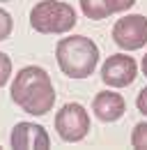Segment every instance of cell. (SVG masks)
<instances>
[{"mask_svg": "<svg viewBox=\"0 0 147 150\" xmlns=\"http://www.w3.org/2000/svg\"><path fill=\"white\" fill-rule=\"evenodd\" d=\"M92 111L97 115V120H101V122H115L124 115L127 102L120 93L104 90V93H97L94 102H92Z\"/></svg>", "mask_w": 147, "mask_h": 150, "instance_id": "cell-8", "label": "cell"}, {"mask_svg": "<svg viewBox=\"0 0 147 150\" xmlns=\"http://www.w3.org/2000/svg\"><path fill=\"white\" fill-rule=\"evenodd\" d=\"M9 143L16 150H48L51 148L48 132L37 122H18L12 129Z\"/></svg>", "mask_w": 147, "mask_h": 150, "instance_id": "cell-7", "label": "cell"}, {"mask_svg": "<svg viewBox=\"0 0 147 150\" xmlns=\"http://www.w3.org/2000/svg\"><path fill=\"white\" fill-rule=\"evenodd\" d=\"M55 132L67 143L83 141L88 136V132H90V115L85 111V106L76 104V102L64 104L55 113Z\"/></svg>", "mask_w": 147, "mask_h": 150, "instance_id": "cell-4", "label": "cell"}, {"mask_svg": "<svg viewBox=\"0 0 147 150\" xmlns=\"http://www.w3.org/2000/svg\"><path fill=\"white\" fill-rule=\"evenodd\" d=\"M0 2H9V0H0Z\"/></svg>", "mask_w": 147, "mask_h": 150, "instance_id": "cell-16", "label": "cell"}, {"mask_svg": "<svg viewBox=\"0 0 147 150\" xmlns=\"http://www.w3.org/2000/svg\"><path fill=\"white\" fill-rule=\"evenodd\" d=\"M136 5V0H106L108 14H117V12H127Z\"/></svg>", "mask_w": 147, "mask_h": 150, "instance_id": "cell-13", "label": "cell"}, {"mask_svg": "<svg viewBox=\"0 0 147 150\" xmlns=\"http://www.w3.org/2000/svg\"><path fill=\"white\" fill-rule=\"evenodd\" d=\"M113 42L124 51H138L147 44V16L129 14L113 25Z\"/></svg>", "mask_w": 147, "mask_h": 150, "instance_id": "cell-5", "label": "cell"}, {"mask_svg": "<svg viewBox=\"0 0 147 150\" xmlns=\"http://www.w3.org/2000/svg\"><path fill=\"white\" fill-rule=\"evenodd\" d=\"M143 74L147 76V56H143Z\"/></svg>", "mask_w": 147, "mask_h": 150, "instance_id": "cell-15", "label": "cell"}, {"mask_svg": "<svg viewBox=\"0 0 147 150\" xmlns=\"http://www.w3.org/2000/svg\"><path fill=\"white\" fill-rule=\"evenodd\" d=\"M138 76V62L131 56L115 53L101 65V81L110 88H127Z\"/></svg>", "mask_w": 147, "mask_h": 150, "instance_id": "cell-6", "label": "cell"}, {"mask_svg": "<svg viewBox=\"0 0 147 150\" xmlns=\"http://www.w3.org/2000/svg\"><path fill=\"white\" fill-rule=\"evenodd\" d=\"M80 9L83 14L92 21H101L108 19V7H106V0H80Z\"/></svg>", "mask_w": 147, "mask_h": 150, "instance_id": "cell-9", "label": "cell"}, {"mask_svg": "<svg viewBox=\"0 0 147 150\" xmlns=\"http://www.w3.org/2000/svg\"><path fill=\"white\" fill-rule=\"evenodd\" d=\"M55 58L62 74H67L69 79H88L97 69L99 46L85 35L62 37L55 46Z\"/></svg>", "mask_w": 147, "mask_h": 150, "instance_id": "cell-2", "label": "cell"}, {"mask_svg": "<svg viewBox=\"0 0 147 150\" xmlns=\"http://www.w3.org/2000/svg\"><path fill=\"white\" fill-rule=\"evenodd\" d=\"M9 76H12V60H9L7 53L0 51V88L9 81Z\"/></svg>", "mask_w": 147, "mask_h": 150, "instance_id": "cell-12", "label": "cell"}, {"mask_svg": "<svg viewBox=\"0 0 147 150\" xmlns=\"http://www.w3.org/2000/svg\"><path fill=\"white\" fill-rule=\"evenodd\" d=\"M131 146L136 150H147V122H138L131 132Z\"/></svg>", "mask_w": 147, "mask_h": 150, "instance_id": "cell-10", "label": "cell"}, {"mask_svg": "<svg viewBox=\"0 0 147 150\" xmlns=\"http://www.w3.org/2000/svg\"><path fill=\"white\" fill-rule=\"evenodd\" d=\"M12 102L30 115H46L55 104V88L44 67L28 65L12 81Z\"/></svg>", "mask_w": 147, "mask_h": 150, "instance_id": "cell-1", "label": "cell"}, {"mask_svg": "<svg viewBox=\"0 0 147 150\" xmlns=\"http://www.w3.org/2000/svg\"><path fill=\"white\" fill-rule=\"evenodd\" d=\"M76 12L62 0H41L30 9V25L41 35H64L76 25Z\"/></svg>", "mask_w": 147, "mask_h": 150, "instance_id": "cell-3", "label": "cell"}, {"mask_svg": "<svg viewBox=\"0 0 147 150\" xmlns=\"http://www.w3.org/2000/svg\"><path fill=\"white\" fill-rule=\"evenodd\" d=\"M136 106H138V111L143 113V115H147V86L138 93V97H136Z\"/></svg>", "mask_w": 147, "mask_h": 150, "instance_id": "cell-14", "label": "cell"}, {"mask_svg": "<svg viewBox=\"0 0 147 150\" xmlns=\"http://www.w3.org/2000/svg\"><path fill=\"white\" fill-rule=\"evenodd\" d=\"M12 30H14L12 14H9V12H5V9H0V42L9 37V35H12Z\"/></svg>", "mask_w": 147, "mask_h": 150, "instance_id": "cell-11", "label": "cell"}]
</instances>
